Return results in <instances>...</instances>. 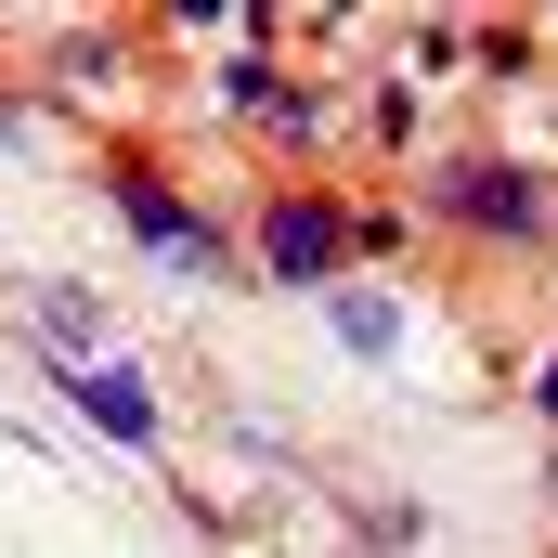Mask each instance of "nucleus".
Wrapping results in <instances>:
<instances>
[{"mask_svg": "<svg viewBox=\"0 0 558 558\" xmlns=\"http://www.w3.org/2000/svg\"><path fill=\"white\" fill-rule=\"evenodd\" d=\"M65 377H78V403L118 428V441H156V403H143V377H131V364H65Z\"/></svg>", "mask_w": 558, "mask_h": 558, "instance_id": "20e7f679", "label": "nucleus"}, {"mask_svg": "<svg viewBox=\"0 0 558 558\" xmlns=\"http://www.w3.org/2000/svg\"><path fill=\"white\" fill-rule=\"evenodd\" d=\"M351 247H364V234H351V221H338L325 195H274V208H260V274H274V286H312V274H338Z\"/></svg>", "mask_w": 558, "mask_h": 558, "instance_id": "f257e3e1", "label": "nucleus"}, {"mask_svg": "<svg viewBox=\"0 0 558 558\" xmlns=\"http://www.w3.org/2000/svg\"><path fill=\"white\" fill-rule=\"evenodd\" d=\"M441 221H468V234H546V195H533V169L468 156V169H441Z\"/></svg>", "mask_w": 558, "mask_h": 558, "instance_id": "f03ea898", "label": "nucleus"}, {"mask_svg": "<svg viewBox=\"0 0 558 558\" xmlns=\"http://www.w3.org/2000/svg\"><path fill=\"white\" fill-rule=\"evenodd\" d=\"M118 208H131V234L156 247V260H182V274H208V260H221V234H208V221H195V208H182V195H169L143 156L118 169Z\"/></svg>", "mask_w": 558, "mask_h": 558, "instance_id": "7ed1b4c3", "label": "nucleus"}, {"mask_svg": "<svg viewBox=\"0 0 558 558\" xmlns=\"http://www.w3.org/2000/svg\"><path fill=\"white\" fill-rule=\"evenodd\" d=\"M533 403H546V428H558V351H546V377H533Z\"/></svg>", "mask_w": 558, "mask_h": 558, "instance_id": "423d86ee", "label": "nucleus"}, {"mask_svg": "<svg viewBox=\"0 0 558 558\" xmlns=\"http://www.w3.org/2000/svg\"><path fill=\"white\" fill-rule=\"evenodd\" d=\"M234 105H247L260 131H312V92H286L274 65H234Z\"/></svg>", "mask_w": 558, "mask_h": 558, "instance_id": "39448f33", "label": "nucleus"}]
</instances>
